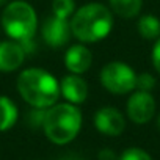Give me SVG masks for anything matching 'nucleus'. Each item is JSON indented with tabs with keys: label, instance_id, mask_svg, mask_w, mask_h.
Segmentation results:
<instances>
[{
	"label": "nucleus",
	"instance_id": "obj_1",
	"mask_svg": "<svg viewBox=\"0 0 160 160\" xmlns=\"http://www.w3.org/2000/svg\"><path fill=\"white\" fill-rule=\"evenodd\" d=\"M18 91L32 107L49 108L60 98V83L46 69L28 68L18 77Z\"/></svg>",
	"mask_w": 160,
	"mask_h": 160
},
{
	"label": "nucleus",
	"instance_id": "obj_2",
	"mask_svg": "<svg viewBox=\"0 0 160 160\" xmlns=\"http://www.w3.org/2000/svg\"><path fill=\"white\" fill-rule=\"evenodd\" d=\"M71 32L82 42H98L107 38L113 28L112 10L102 3L80 7L71 18Z\"/></svg>",
	"mask_w": 160,
	"mask_h": 160
},
{
	"label": "nucleus",
	"instance_id": "obj_3",
	"mask_svg": "<svg viewBox=\"0 0 160 160\" xmlns=\"http://www.w3.org/2000/svg\"><path fill=\"white\" fill-rule=\"evenodd\" d=\"M82 127V113L71 104H53L46 110L42 129L46 137L55 144H66L72 141Z\"/></svg>",
	"mask_w": 160,
	"mask_h": 160
},
{
	"label": "nucleus",
	"instance_id": "obj_4",
	"mask_svg": "<svg viewBox=\"0 0 160 160\" xmlns=\"http://www.w3.org/2000/svg\"><path fill=\"white\" fill-rule=\"evenodd\" d=\"M2 27L13 41H30L38 28V18L33 7L22 0L11 2L2 13Z\"/></svg>",
	"mask_w": 160,
	"mask_h": 160
},
{
	"label": "nucleus",
	"instance_id": "obj_5",
	"mask_svg": "<svg viewBox=\"0 0 160 160\" xmlns=\"http://www.w3.org/2000/svg\"><path fill=\"white\" fill-rule=\"evenodd\" d=\"M137 74L135 71L121 61H110L101 71L102 87L113 94H126L135 90Z\"/></svg>",
	"mask_w": 160,
	"mask_h": 160
},
{
	"label": "nucleus",
	"instance_id": "obj_6",
	"mask_svg": "<svg viewBox=\"0 0 160 160\" xmlns=\"http://www.w3.org/2000/svg\"><path fill=\"white\" fill-rule=\"evenodd\" d=\"M41 35L46 41L47 46L53 47V49H60L64 44H68L72 32H71V22L68 19L63 18H47L42 24L41 28Z\"/></svg>",
	"mask_w": 160,
	"mask_h": 160
},
{
	"label": "nucleus",
	"instance_id": "obj_7",
	"mask_svg": "<svg viewBox=\"0 0 160 160\" xmlns=\"http://www.w3.org/2000/svg\"><path fill=\"white\" fill-rule=\"evenodd\" d=\"M155 113V101L149 91H137L127 101V115L135 124L151 121Z\"/></svg>",
	"mask_w": 160,
	"mask_h": 160
},
{
	"label": "nucleus",
	"instance_id": "obj_8",
	"mask_svg": "<svg viewBox=\"0 0 160 160\" xmlns=\"http://www.w3.org/2000/svg\"><path fill=\"white\" fill-rule=\"evenodd\" d=\"M94 126L96 129L108 137H118L122 133L126 127V119L122 113L115 107H104L96 112L94 115Z\"/></svg>",
	"mask_w": 160,
	"mask_h": 160
},
{
	"label": "nucleus",
	"instance_id": "obj_9",
	"mask_svg": "<svg viewBox=\"0 0 160 160\" xmlns=\"http://www.w3.org/2000/svg\"><path fill=\"white\" fill-rule=\"evenodd\" d=\"M60 94H63V98L77 105L85 102V99L88 98V85L87 82L80 77V74H68L61 78L60 82Z\"/></svg>",
	"mask_w": 160,
	"mask_h": 160
},
{
	"label": "nucleus",
	"instance_id": "obj_10",
	"mask_svg": "<svg viewBox=\"0 0 160 160\" xmlns=\"http://www.w3.org/2000/svg\"><path fill=\"white\" fill-rule=\"evenodd\" d=\"M25 58V50L18 41L0 42V71L13 72L22 66Z\"/></svg>",
	"mask_w": 160,
	"mask_h": 160
},
{
	"label": "nucleus",
	"instance_id": "obj_11",
	"mask_svg": "<svg viewBox=\"0 0 160 160\" xmlns=\"http://www.w3.org/2000/svg\"><path fill=\"white\" fill-rule=\"evenodd\" d=\"M93 61V53L83 44H75L69 47L64 53V64L72 74H83L90 69Z\"/></svg>",
	"mask_w": 160,
	"mask_h": 160
},
{
	"label": "nucleus",
	"instance_id": "obj_12",
	"mask_svg": "<svg viewBox=\"0 0 160 160\" xmlns=\"http://www.w3.org/2000/svg\"><path fill=\"white\" fill-rule=\"evenodd\" d=\"M18 121V107L8 96H0V132L11 129Z\"/></svg>",
	"mask_w": 160,
	"mask_h": 160
},
{
	"label": "nucleus",
	"instance_id": "obj_13",
	"mask_svg": "<svg viewBox=\"0 0 160 160\" xmlns=\"http://www.w3.org/2000/svg\"><path fill=\"white\" fill-rule=\"evenodd\" d=\"M108 3H110V10L115 14L130 19L138 16V13L141 11L143 0H108Z\"/></svg>",
	"mask_w": 160,
	"mask_h": 160
},
{
	"label": "nucleus",
	"instance_id": "obj_14",
	"mask_svg": "<svg viewBox=\"0 0 160 160\" xmlns=\"http://www.w3.org/2000/svg\"><path fill=\"white\" fill-rule=\"evenodd\" d=\"M138 32L144 39H157L160 36V21L151 14L141 16L138 21Z\"/></svg>",
	"mask_w": 160,
	"mask_h": 160
},
{
	"label": "nucleus",
	"instance_id": "obj_15",
	"mask_svg": "<svg viewBox=\"0 0 160 160\" xmlns=\"http://www.w3.org/2000/svg\"><path fill=\"white\" fill-rule=\"evenodd\" d=\"M52 13L57 18L69 19L75 13V0H53Z\"/></svg>",
	"mask_w": 160,
	"mask_h": 160
},
{
	"label": "nucleus",
	"instance_id": "obj_16",
	"mask_svg": "<svg viewBox=\"0 0 160 160\" xmlns=\"http://www.w3.org/2000/svg\"><path fill=\"white\" fill-rule=\"evenodd\" d=\"M154 87H155V78L149 72H143V74L137 75V82H135V88L137 90H140V91H151Z\"/></svg>",
	"mask_w": 160,
	"mask_h": 160
},
{
	"label": "nucleus",
	"instance_id": "obj_17",
	"mask_svg": "<svg viewBox=\"0 0 160 160\" xmlns=\"http://www.w3.org/2000/svg\"><path fill=\"white\" fill-rule=\"evenodd\" d=\"M119 160H152L151 155L140 148H129L122 152Z\"/></svg>",
	"mask_w": 160,
	"mask_h": 160
},
{
	"label": "nucleus",
	"instance_id": "obj_18",
	"mask_svg": "<svg viewBox=\"0 0 160 160\" xmlns=\"http://www.w3.org/2000/svg\"><path fill=\"white\" fill-rule=\"evenodd\" d=\"M152 64H154L155 71L160 74V36L155 39V44L152 49Z\"/></svg>",
	"mask_w": 160,
	"mask_h": 160
},
{
	"label": "nucleus",
	"instance_id": "obj_19",
	"mask_svg": "<svg viewBox=\"0 0 160 160\" xmlns=\"http://www.w3.org/2000/svg\"><path fill=\"white\" fill-rule=\"evenodd\" d=\"M99 158L101 160H115V154L110 149H104L102 152H99Z\"/></svg>",
	"mask_w": 160,
	"mask_h": 160
},
{
	"label": "nucleus",
	"instance_id": "obj_20",
	"mask_svg": "<svg viewBox=\"0 0 160 160\" xmlns=\"http://www.w3.org/2000/svg\"><path fill=\"white\" fill-rule=\"evenodd\" d=\"M60 160H83V158H80L78 155H66V157H63Z\"/></svg>",
	"mask_w": 160,
	"mask_h": 160
},
{
	"label": "nucleus",
	"instance_id": "obj_21",
	"mask_svg": "<svg viewBox=\"0 0 160 160\" xmlns=\"http://www.w3.org/2000/svg\"><path fill=\"white\" fill-rule=\"evenodd\" d=\"M7 2H8V0H0V7H2V5H5Z\"/></svg>",
	"mask_w": 160,
	"mask_h": 160
},
{
	"label": "nucleus",
	"instance_id": "obj_22",
	"mask_svg": "<svg viewBox=\"0 0 160 160\" xmlns=\"http://www.w3.org/2000/svg\"><path fill=\"white\" fill-rule=\"evenodd\" d=\"M157 126H158V129H160V115H158V118H157Z\"/></svg>",
	"mask_w": 160,
	"mask_h": 160
}]
</instances>
